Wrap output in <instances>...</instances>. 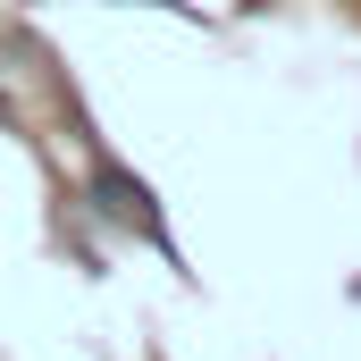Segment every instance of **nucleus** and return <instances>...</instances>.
<instances>
[{"label": "nucleus", "instance_id": "obj_1", "mask_svg": "<svg viewBox=\"0 0 361 361\" xmlns=\"http://www.w3.org/2000/svg\"><path fill=\"white\" fill-rule=\"evenodd\" d=\"M101 193H109V202H118L126 219H143V227H152V193H143L135 177H118V169H101Z\"/></svg>", "mask_w": 361, "mask_h": 361}]
</instances>
